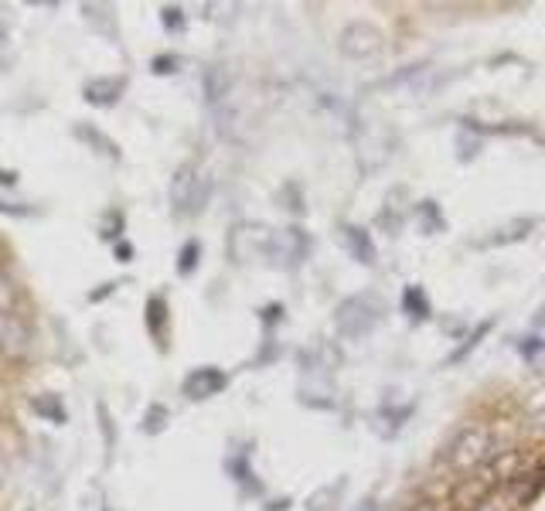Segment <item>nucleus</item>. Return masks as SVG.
I'll return each mask as SVG.
<instances>
[{
    "label": "nucleus",
    "mask_w": 545,
    "mask_h": 511,
    "mask_svg": "<svg viewBox=\"0 0 545 511\" xmlns=\"http://www.w3.org/2000/svg\"><path fill=\"white\" fill-rule=\"evenodd\" d=\"M491 457H494V426H484V422L463 426L443 450V461L454 474H474Z\"/></svg>",
    "instance_id": "obj_1"
},
{
    "label": "nucleus",
    "mask_w": 545,
    "mask_h": 511,
    "mask_svg": "<svg viewBox=\"0 0 545 511\" xmlns=\"http://www.w3.org/2000/svg\"><path fill=\"white\" fill-rule=\"evenodd\" d=\"M208 195H212L208 171L198 160H184L175 171V178H171V208H175V215H184V219L201 215L205 205H208Z\"/></svg>",
    "instance_id": "obj_2"
},
{
    "label": "nucleus",
    "mask_w": 545,
    "mask_h": 511,
    "mask_svg": "<svg viewBox=\"0 0 545 511\" xmlns=\"http://www.w3.org/2000/svg\"><path fill=\"white\" fill-rule=\"evenodd\" d=\"M378 317H382V307H378L371 297L358 293V297H348V300L338 304V311H334V328H338L341 337L358 341V337H365V334L378 324Z\"/></svg>",
    "instance_id": "obj_3"
},
{
    "label": "nucleus",
    "mask_w": 545,
    "mask_h": 511,
    "mask_svg": "<svg viewBox=\"0 0 545 511\" xmlns=\"http://www.w3.org/2000/svg\"><path fill=\"white\" fill-rule=\"evenodd\" d=\"M498 488L494 467H480L474 474H463L450 491V511H480Z\"/></svg>",
    "instance_id": "obj_4"
},
{
    "label": "nucleus",
    "mask_w": 545,
    "mask_h": 511,
    "mask_svg": "<svg viewBox=\"0 0 545 511\" xmlns=\"http://www.w3.org/2000/svg\"><path fill=\"white\" fill-rule=\"evenodd\" d=\"M35 348V324L21 311H11L0 317V355L7 361H24Z\"/></svg>",
    "instance_id": "obj_5"
},
{
    "label": "nucleus",
    "mask_w": 545,
    "mask_h": 511,
    "mask_svg": "<svg viewBox=\"0 0 545 511\" xmlns=\"http://www.w3.org/2000/svg\"><path fill=\"white\" fill-rule=\"evenodd\" d=\"M385 35L369 21H354L341 31V55H348L354 62H369L375 55H382Z\"/></svg>",
    "instance_id": "obj_6"
},
{
    "label": "nucleus",
    "mask_w": 545,
    "mask_h": 511,
    "mask_svg": "<svg viewBox=\"0 0 545 511\" xmlns=\"http://www.w3.org/2000/svg\"><path fill=\"white\" fill-rule=\"evenodd\" d=\"M269 239H273V232L260 222L232 225V236H229V256L239 259V263H249V259H256V256H266V252H269Z\"/></svg>",
    "instance_id": "obj_7"
},
{
    "label": "nucleus",
    "mask_w": 545,
    "mask_h": 511,
    "mask_svg": "<svg viewBox=\"0 0 545 511\" xmlns=\"http://www.w3.org/2000/svg\"><path fill=\"white\" fill-rule=\"evenodd\" d=\"M307 252H310V239H307V232L300 225H290L284 232H273V239H269V259L276 263V267H297V263H304Z\"/></svg>",
    "instance_id": "obj_8"
},
{
    "label": "nucleus",
    "mask_w": 545,
    "mask_h": 511,
    "mask_svg": "<svg viewBox=\"0 0 545 511\" xmlns=\"http://www.w3.org/2000/svg\"><path fill=\"white\" fill-rule=\"evenodd\" d=\"M225 385H229V376H225L222 368H215V365H205V368H195L191 376L184 378L181 392H184L191 402H201V399H212V396H218Z\"/></svg>",
    "instance_id": "obj_9"
},
{
    "label": "nucleus",
    "mask_w": 545,
    "mask_h": 511,
    "mask_svg": "<svg viewBox=\"0 0 545 511\" xmlns=\"http://www.w3.org/2000/svg\"><path fill=\"white\" fill-rule=\"evenodd\" d=\"M236 92V72L225 66V62H215V66L205 68V103L215 112H222V106L229 103V96Z\"/></svg>",
    "instance_id": "obj_10"
},
{
    "label": "nucleus",
    "mask_w": 545,
    "mask_h": 511,
    "mask_svg": "<svg viewBox=\"0 0 545 511\" xmlns=\"http://www.w3.org/2000/svg\"><path fill=\"white\" fill-rule=\"evenodd\" d=\"M123 89H127V79L123 75H99V79L86 82L82 96H86L89 106H116Z\"/></svg>",
    "instance_id": "obj_11"
},
{
    "label": "nucleus",
    "mask_w": 545,
    "mask_h": 511,
    "mask_svg": "<svg viewBox=\"0 0 545 511\" xmlns=\"http://www.w3.org/2000/svg\"><path fill=\"white\" fill-rule=\"evenodd\" d=\"M511 491H515L518 505H532L545 491V464H528L525 470H518L511 481Z\"/></svg>",
    "instance_id": "obj_12"
},
{
    "label": "nucleus",
    "mask_w": 545,
    "mask_h": 511,
    "mask_svg": "<svg viewBox=\"0 0 545 511\" xmlns=\"http://www.w3.org/2000/svg\"><path fill=\"white\" fill-rule=\"evenodd\" d=\"M72 134H75V140H82L89 151H96V154L109 157V160H120V147L109 140L99 127H92V123H75L72 127Z\"/></svg>",
    "instance_id": "obj_13"
},
{
    "label": "nucleus",
    "mask_w": 545,
    "mask_h": 511,
    "mask_svg": "<svg viewBox=\"0 0 545 511\" xmlns=\"http://www.w3.org/2000/svg\"><path fill=\"white\" fill-rule=\"evenodd\" d=\"M341 239H345V245H348L351 256H354L358 263H365V267L375 263V245H371V236L362 228V225H345V228H341Z\"/></svg>",
    "instance_id": "obj_14"
},
{
    "label": "nucleus",
    "mask_w": 545,
    "mask_h": 511,
    "mask_svg": "<svg viewBox=\"0 0 545 511\" xmlns=\"http://www.w3.org/2000/svg\"><path fill=\"white\" fill-rule=\"evenodd\" d=\"M338 361H341L338 348H334V345H327V341H317L310 352H304V368L307 372H334V368H338Z\"/></svg>",
    "instance_id": "obj_15"
},
{
    "label": "nucleus",
    "mask_w": 545,
    "mask_h": 511,
    "mask_svg": "<svg viewBox=\"0 0 545 511\" xmlns=\"http://www.w3.org/2000/svg\"><path fill=\"white\" fill-rule=\"evenodd\" d=\"M167 321H171L167 300H164L160 293H153L151 300H147V328H151V334L160 341V345H167Z\"/></svg>",
    "instance_id": "obj_16"
},
{
    "label": "nucleus",
    "mask_w": 545,
    "mask_h": 511,
    "mask_svg": "<svg viewBox=\"0 0 545 511\" xmlns=\"http://www.w3.org/2000/svg\"><path fill=\"white\" fill-rule=\"evenodd\" d=\"M31 409H35L38 416H44V420L66 422V406H62V399H58V396H51V392H42V396H35V399H31Z\"/></svg>",
    "instance_id": "obj_17"
},
{
    "label": "nucleus",
    "mask_w": 545,
    "mask_h": 511,
    "mask_svg": "<svg viewBox=\"0 0 545 511\" xmlns=\"http://www.w3.org/2000/svg\"><path fill=\"white\" fill-rule=\"evenodd\" d=\"M96 420L103 430V446H106V464L113 461V450H116V426H113V413H109L106 402H96Z\"/></svg>",
    "instance_id": "obj_18"
},
{
    "label": "nucleus",
    "mask_w": 545,
    "mask_h": 511,
    "mask_svg": "<svg viewBox=\"0 0 545 511\" xmlns=\"http://www.w3.org/2000/svg\"><path fill=\"white\" fill-rule=\"evenodd\" d=\"M198 259H201V243H184L181 245V252H177V273L181 276H188V273H195L198 269Z\"/></svg>",
    "instance_id": "obj_19"
},
{
    "label": "nucleus",
    "mask_w": 545,
    "mask_h": 511,
    "mask_svg": "<svg viewBox=\"0 0 545 511\" xmlns=\"http://www.w3.org/2000/svg\"><path fill=\"white\" fill-rule=\"evenodd\" d=\"M402 307L413 314L416 321L430 317V304H426V293H423L419 287H409V290H406V297H402Z\"/></svg>",
    "instance_id": "obj_20"
},
{
    "label": "nucleus",
    "mask_w": 545,
    "mask_h": 511,
    "mask_svg": "<svg viewBox=\"0 0 545 511\" xmlns=\"http://www.w3.org/2000/svg\"><path fill=\"white\" fill-rule=\"evenodd\" d=\"M300 402H304V406H317V409H334V396H331V389L300 385Z\"/></svg>",
    "instance_id": "obj_21"
},
{
    "label": "nucleus",
    "mask_w": 545,
    "mask_h": 511,
    "mask_svg": "<svg viewBox=\"0 0 545 511\" xmlns=\"http://www.w3.org/2000/svg\"><path fill=\"white\" fill-rule=\"evenodd\" d=\"M229 470H232V481H239V484L249 491V494H256V491H260V484L253 481V470H249V461H245V457H236V461H229Z\"/></svg>",
    "instance_id": "obj_22"
},
{
    "label": "nucleus",
    "mask_w": 545,
    "mask_h": 511,
    "mask_svg": "<svg viewBox=\"0 0 545 511\" xmlns=\"http://www.w3.org/2000/svg\"><path fill=\"white\" fill-rule=\"evenodd\" d=\"M11 311H18V287H14L11 276L0 273V317L11 314Z\"/></svg>",
    "instance_id": "obj_23"
},
{
    "label": "nucleus",
    "mask_w": 545,
    "mask_h": 511,
    "mask_svg": "<svg viewBox=\"0 0 545 511\" xmlns=\"http://www.w3.org/2000/svg\"><path fill=\"white\" fill-rule=\"evenodd\" d=\"M164 426H167V406L153 402L151 409L144 413V433H160Z\"/></svg>",
    "instance_id": "obj_24"
},
{
    "label": "nucleus",
    "mask_w": 545,
    "mask_h": 511,
    "mask_svg": "<svg viewBox=\"0 0 545 511\" xmlns=\"http://www.w3.org/2000/svg\"><path fill=\"white\" fill-rule=\"evenodd\" d=\"M160 24H164L167 35H181L188 21H184V11H181V7H164V11H160Z\"/></svg>",
    "instance_id": "obj_25"
},
{
    "label": "nucleus",
    "mask_w": 545,
    "mask_h": 511,
    "mask_svg": "<svg viewBox=\"0 0 545 511\" xmlns=\"http://www.w3.org/2000/svg\"><path fill=\"white\" fill-rule=\"evenodd\" d=\"M419 222H423V228H426V232H433V228H440V208H436L433 201H423V205H419Z\"/></svg>",
    "instance_id": "obj_26"
},
{
    "label": "nucleus",
    "mask_w": 545,
    "mask_h": 511,
    "mask_svg": "<svg viewBox=\"0 0 545 511\" xmlns=\"http://www.w3.org/2000/svg\"><path fill=\"white\" fill-rule=\"evenodd\" d=\"M177 66H181L177 55H153L151 58V72H157V75H171Z\"/></svg>",
    "instance_id": "obj_27"
},
{
    "label": "nucleus",
    "mask_w": 545,
    "mask_h": 511,
    "mask_svg": "<svg viewBox=\"0 0 545 511\" xmlns=\"http://www.w3.org/2000/svg\"><path fill=\"white\" fill-rule=\"evenodd\" d=\"M338 491H341V481H338V484H331V488H321V494H314V498H310L307 511H324V508H327V501H331V498H334Z\"/></svg>",
    "instance_id": "obj_28"
},
{
    "label": "nucleus",
    "mask_w": 545,
    "mask_h": 511,
    "mask_svg": "<svg viewBox=\"0 0 545 511\" xmlns=\"http://www.w3.org/2000/svg\"><path fill=\"white\" fill-rule=\"evenodd\" d=\"M487 331H491V321H484V324H480L478 331L471 334V341H467V345H463V348H460V352H457V355H454V358H450V361H460V358H463V355H471V352L478 348V341H480V337H484V334H487Z\"/></svg>",
    "instance_id": "obj_29"
},
{
    "label": "nucleus",
    "mask_w": 545,
    "mask_h": 511,
    "mask_svg": "<svg viewBox=\"0 0 545 511\" xmlns=\"http://www.w3.org/2000/svg\"><path fill=\"white\" fill-rule=\"evenodd\" d=\"M0 212H4V215H31L35 208H27V205H14V201L0 198Z\"/></svg>",
    "instance_id": "obj_30"
},
{
    "label": "nucleus",
    "mask_w": 545,
    "mask_h": 511,
    "mask_svg": "<svg viewBox=\"0 0 545 511\" xmlns=\"http://www.w3.org/2000/svg\"><path fill=\"white\" fill-rule=\"evenodd\" d=\"M409 511H443V508H440V501H433V498H419L416 505H409Z\"/></svg>",
    "instance_id": "obj_31"
},
{
    "label": "nucleus",
    "mask_w": 545,
    "mask_h": 511,
    "mask_svg": "<svg viewBox=\"0 0 545 511\" xmlns=\"http://www.w3.org/2000/svg\"><path fill=\"white\" fill-rule=\"evenodd\" d=\"M116 259H120V263H130V259H133V245L130 243H116Z\"/></svg>",
    "instance_id": "obj_32"
},
{
    "label": "nucleus",
    "mask_w": 545,
    "mask_h": 511,
    "mask_svg": "<svg viewBox=\"0 0 545 511\" xmlns=\"http://www.w3.org/2000/svg\"><path fill=\"white\" fill-rule=\"evenodd\" d=\"M113 290H116V283H106L103 290H92V293H89V300H92V304H96V300H106Z\"/></svg>",
    "instance_id": "obj_33"
},
{
    "label": "nucleus",
    "mask_w": 545,
    "mask_h": 511,
    "mask_svg": "<svg viewBox=\"0 0 545 511\" xmlns=\"http://www.w3.org/2000/svg\"><path fill=\"white\" fill-rule=\"evenodd\" d=\"M18 184V171H0V188H14Z\"/></svg>",
    "instance_id": "obj_34"
},
{
    "label": "nucleus",
    "mask_w": 545,
    "mask_h": 511,
    "mask_svg": "<svg viewBox=\"0 0 545 511\" xmlns=\"http://www.w3.org/2000/svg\"><path fill=\"white\" fill-rule=\"evenodd\" d=\"M351 511H378V505H375V498L369 494V498H362V501H358Z\"/></svg>",
    "instance_id": "obj_35"
},
{
    "label": "nucleus",
    "mask_w": 545,
    "mask_h": 511,
    "mask_svg": "<svg viewBox=\"0 0 545 511\" xmlns=\"http://www.w3.org/2000/svg\"><path fill=\"white\" fill-rule=\"evenodd\" d=\"M4 481H7V457L0 453V488H4Z\"/></svg>",
    "instance_id": "obj_36"
},
{
    "label": "nucleus",
    "mask_w": 545,
    "mask_h": 511,
    "mask_svg": "<svg viewBox=\"0 0 545 511\" xmlns=\"http://www.w3.org/2000/svg\"><path fill=\"white\" fill-rule=\"evenodd\" d=\"M24 511H35V505H24Z\"/></svg>",
    "instance_id": "obj_37"
}]
</instances>
